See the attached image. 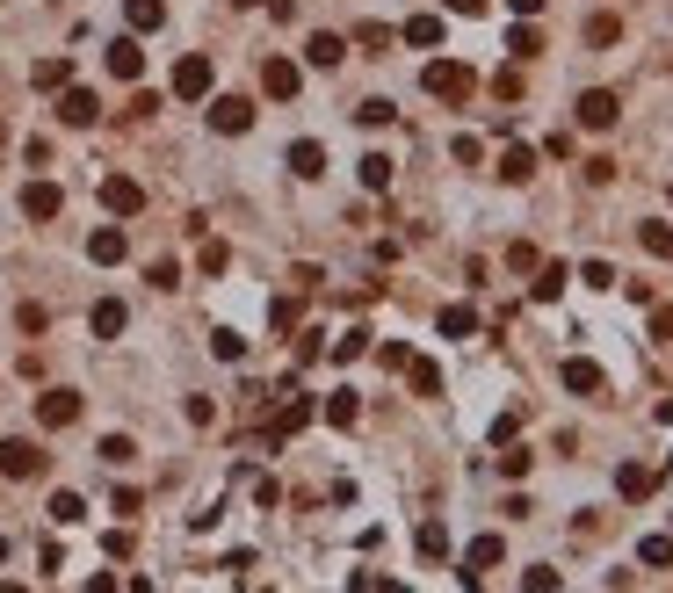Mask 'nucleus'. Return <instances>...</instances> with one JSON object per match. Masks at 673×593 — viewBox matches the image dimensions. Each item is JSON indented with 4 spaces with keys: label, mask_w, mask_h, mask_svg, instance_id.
Instances as JSON below:
<instances>
[{
    "label": "nucleus",
    "mask_w": 673,
    "mask_h": 593,
    "mask_svg": "<svg viewBox=\"0 0 673 593\" xmlns=\"http://www.w3.org/2000/svg\"><path fill=\"white\" fill-rule=\"evenodd\" d=\"M420 87H427V95H435V102H471V66H456V58H435V66H427L420 73Z\"/></svg>",
    "instance_id": "f257e3e1"
},
{
    "label": "nucleus",
    "mask_w": 673,
    "mask_h": 593,
    "mask_svg": "<svg viewBox=\"0 0 673 593\" xmlns=\"http://www.w3.org/2000/svg\"><path fill=\"white\" fill-rule=\"evenodd\" d=\"M44 449L37 442H29V434H8V442H0V478H8V485H22V478H37L44 471Z\"/></svg>",
    "instance_id": "f03ea898"
},
{
    "label": "nucleus",
    "mask_w": 673,
    "mask_h": 593,
    "mask_svg": "<svg viewBox=\"0 0 673 593\" xmlns=\"http://www.w3.org/2000/svg\"><path fill=\"white\" fill-rule=\"evenodd\" d=\"M58 123H73V131H87V123H102V102H95V87H58Z\"/></svg>",
    "instance_id": "7ed1b4c3"
},
{
    "label": "nucleus",
    "mask_w": 673,
    "mask_h": 593,
    "mask_svg": "<svg viewBox=\"0 0 673 593\" xmlns=\"http://www.w3.org/2000/svg\"><path fill=\"white\" fill-rule=\"evenodd\" d=\"M210 80H218V73H210V58L189 51V58L174 66V95H181V102H210Z\"/></svg>",
    "instance_id": "20e7f679"
},
{
    "label": "nucleus",
    "mask_w": 673,
    "mask_h": 593,
    "mask_svg": "<svg viewBox=\"0 0 673 593\" xmlns=\"http://www.w3.org/2000/svg\"><path fill=\"white\" fill-rule=\"evenodd\" d=\"M210 131H218V138L254 131V102H247V95H218V102H210Z\"/></svg>",
    "instance_id": "39448f33"
},
{
    "label": "nucleus",
    "mask_w": 673,
    "mask_h": 593,
    "mask_svg": "<svg viewBox=\"0 0 673 593\" xmlns=\"http://www.w3.org/2000/svg\"><path fill=\"white\" fill-rule=\"evenodd\" d=\"M102 210H109V217H138V210H145V189H138L131 174H109V181H102Z\"/></svg>",
    "instance_id": "423d86ee"
},
{
    "label": "nucleus",
    "mask_w": 673,
    "mask_h": 593,
    "mask_svg": "<svg viewBox=\"0 0 673 593\" xmlns=\"http://www.w3.org/2000/svg\"><path fill=\"white\" fill-rule=\"evenodd\" d=\"M58 210H66V189H58V181H29V189H22V217H29V225H44V217H58Z\"/></svg>",
    "instance_id": "0eeeda50"
},
{
    "label": "nucleus",
    "mask_w": 673,
    "mask_h": 593,
    "mask_svg": "<svg viewBox=\"0 0 673 593\" xmlns=\"http://www.w3.org/2000/svg\"><path fill=\"white\" fill-rule=\"evenodd\" d=\"M131 254V239H124V225H95V232H87V261H95V268H116V261H124Z\"/></svg>",
    "instance_id": "6e6552de"
},
{
    "label": "nucleus",
    "mask_w": 673,
    "mask_h": 593,
    "mask_svg": "<svg viewBox=\"0 0 673 593\" xmlns=\"http://www.w3.org/2000/svg\"><path fill=\"white\" fill-rule=\"evenodd\" d=\"M37 420H44V427H73V420H80V391L51 384V391L37 398Z\"/></svg>",
    "instance_id": "1a4fd4ad"
},
{
    "label": "nucleus",
    "mask_w": 673,
    "mask_h": 593,
    "mask_svg": "<svg viewBox=\"0 0 673 593\" xmlns=\"http://www.w3.org/2000/svg\"><path fill=\"white\" fill-rule=\"evenodd\" d=\"M348 58V37H333V29H312V37H304V66H319V73H333Z\"/></svg>",
    "instance_id": "9d476101"
},
{
    "label": "nucleus",
    "mask_w": 673,
    "mask_h": 593,
    "mask_svg": "<svg viewBox=\"0 0 673 593\" xmlns=\"http://www.w3.org/2000/svg\"><path fill=\"white\" fill-rule=\"evenodd\" d=\"M261 87L275 102H290L297 87H304V73H297V58H261Z\"/></svg>",
    "instance_id": "9b49d317"
},
{
    "label": "nucleus",
    "mask_w": 673,
    "mask_h": 593,
    "mask_svg": "<svg viewBox=\"0 0 673 593\" xmlns=\"http://www.w3.org/2000/svg\"><path fill=\"white\" fill-rule=\"evenodd\" d=\"M616 116H623V102L608 95V87H587V95H579V123H587V131H608Z\"/></svg>",
    "instance_id": "f8f14e48"
},
{
    "label": "nucleus",
    "mask_w": 673,
    "mask_h": 593,
    "mask_svg": "<svg viewBox=\"0 0 673 593\" xmlns=\"http://www.w3.org/2000/svg\"><path fill=\"white\" fill-rule=\"evenodd\" d=\"M558 384L565 391H579V398H594L608 377H601V362H587V355H572V362H558Z\"/></svg>",
    "instance_id": "ddd939ff"
},
{
    "label": "nucleus",
    "mask_w": 673,
    "mask_h": 593,
    "mask_svg": "<svg viewBox=\"0 0 673 593\" xmlns=\"http://www.w3.org/2000/svg\"><path fill=\"white\" fill-rule=\"evenodd\" d=\"M312 413H319L312 398H283V413H275V427H268V442H290V434H304V427H312Z\"/></svg>",
    "instance_id": "4468645a"
},
{
    "label": "nucleus",
    "mask_w": 673,
    "mask_h": 593,
    "mask_svg": "<svg viewBox=\"0 0 673 593\" xmlns=\"http://www.w3.org/2000/svg\"><path fill=\"white\" fill-rule=\"evenodd\" d=\"M616 492L637 507V499H652V492H659V471H652V463H623V471H616Z\"/></svg>",
    "instance_id": "2eb2a0df"
},
{
    "label": "nucleus",
    "mask_w": 673,
    "mask_h": 593,
    "mask_svg": "<svg viewBox=\"0 0 673 593\" xmlns=\"http://www.w3.org/2000/svg\"><path fill=\"white\" fill-rule=\"evenodd\" d=\"M500 181H507V189H529V181H536V152L529 145H507L500 152Z\"/></svg>",
    "instance_id": "dca6fc26"
},
{
    "label": "nucleus",
    "mask_w": 673,
    "mask_h": 593,
    "mask_svg": "<svg viewBox=\"0 0 673 593\" xmlns=\"http://www.w3.org/2000/svg\"><path fill=\"white\" fill-rule=\"evenodd\" d=\"M290 174H297V181H319V174H326V145H319V138H297V145H290Z\"/></svg>",
    "instance_id": "f3484780"
},
{
    "label": "nucleus",
    "mask_w": 673,
    "mask_h": 593,
    "mask_svg": "<svg viewBox=\"0 0 673 593\" xmlns=\"http://www.w3.org/2000/svg\"><path fill=\"white\" fill-rule=\"evenodd\" d=\"M124 22H131V37H152L167 22V0H124Z\"/></svg>",
    "instance_id": "a211bd4d"
},
{
    "label": "nucleus",
    "mask_w": 673,
    "mask_h": 593,
    "mask_svg": "<svg viewBox=\"0 0 673 593\" xmlns=\"http://www.w3.org/2000/svg\"><path fill=\"white\" fill-rule=\"evenodd\" d=\"M109 73H116V80H138V73H145L138 37H116V44H109Z\"/></svg>",
    "instance_id": "6ab92c4d"
},
{
    "label": "nucleus",
    "mask_w": 673,
    "mask_h": 593,
    "mask_svg": "<svg viewBox=\"0 0 673 593\" xmlns=\"http://www.w3.org/2000/svg\"><path fill=\"white\" fill-rule=\"evenodd\" d=\"M87 326H95V340H116V333L131 326V311H124V297H102V304H95V319H87Z\"/></svg>",
    "instance_id": "aec40b11"
},
{
    "label": "nucleus",
    "mask_w": 673,
    "mask_h": 593,
    "mask_svg": "<svg viewBox=\"0 0 673 593\" xmlns=\"http://www.w3.org/2000/svg\"><path fill=\"white\" fill-rule=\"evenodd\" d=\"M565 283H572V268H565V261H543V268H536V283H529V297H536V304H550Z\"/></svg>",
    "instance_id": "412c9836"
},
{
    "label": "nucleus",
    "mask_w": 673,
    "mask_h": 593,
    "mask_svg": "<svg viewBox=\"0 0 673 593\" xmlns=\"http://www.w3.org/2000/svg\"><path fill=\"white\" fill-rule=\"evenodd\" d=\"M478 333V311L471 304H442V340H471Z\"/></svg>",
    "instance_id": "4be33fe9"
},
{
    "label": "nucleus",
    "mask_w": 673,
    "mask_h": 593,
    "mask_svg": "<svg viewBox=\"0 0 673 593\" xmlns=\"http://www.w3.org/2000/svg\"><path fill=\"white\" fill-rule=\"evenodd\" d=\"M29 80H37L44 95H58V87L73 80V58H37V73H29Z\"/></svg>",
    "instance_id": "5701e85b"
},
{
    "label": "nucleus",
    "mask_w": 673,
    "mask_h": 593,
    "mask_svg": "<svg viewBox=\"0 0 673 593\" xmlns=\"http://www.w3.org/2000/svg\"><path fill=\"white\" fill-rule=\"evenodd\" d=\"M399 37H406V44H420V51H435V44H442V15H413V22L399 29Z\"/></svg>",
    "instance_id": "b1692460"
},
{
    "label": "nucleus",
    "mask_w": 673,
    "mask_h": 593,
    "mask_svg": "<svg viewBox=\"0 0 673 593\" xmlns=\"http://www.w3.org/2000/svg\"><path fill=\"white\" fill-rule=\"evenodd\" d=\"M51 521H58V528H80V521H87V499H80V492H51Z\"/></svg>",
    "instance_id": "393cba45"
},
{
    "label": "nucleus",
    "mask_w": 673,
    "mask_h": 593,
    "mask_svg": "<svg viewBox=\"0 0 673 593\" xmlns=\"http://www.w3.org/2000/svg\"><path fill=\"white\" fill-rule=\"evenodd\" d=\"M500 557H507V543H500V536H478V543L464 550V565H471V572H493Z\"/></svg>",
    "instance_id": "a878e982"
},
{
    "label": "nucleus",
    "mask_w": 673,
    "mask_h": 593,
    "mask_svg": "<svg viewBox=\"0 0 673 593\" xmlns=\"http://www.w3.org/2000/svg\"><path fill=\"white\" fill-rule=\"evenodd\" d=\"M355 174H362V189H391V160H384V152H362Z\"/></svg>",
    "instance_id": "bb28decb"
},
{
    "label": "nucleus",
    "mask_w": 673,
    "mask_h": 593,
    "mask_svg": "<svg viewBox=\"0 0 673 593\" xmlns=\"http://www.w3.org/2000/svg\"><path fill=\"white\" fill-rule=\"evenodd\" d=\"M406 377H413L420 398H442V369H435V362H420V355H413V362H406Z\"/></svg>",
    "instance_id": "cd10ccee"
},
{
    "label": "nucleus",
    "mask_w": 673,
    "mask_h": 593,
    "mask_svg": "<svg viewBox=\"0 0 673 593\" xmlns=\"http://www.w3.org/2000/svg\"><path fill=\"white\" fill-rule=\"evenodd\" d=\"M326 420H333V427H355V420H362L355 391H326Z\"/></svg>",
    "instance_id": "c85d7f7f"
},
{
    "label": "nucleus",
    "mask_w": 673,
    "mask_h": 593,
    "mask_svg": "<svg viewBox=\"0 0 673 593\" xmlns=\"http://www.w3.org/2000/svg\"><path fill=\"white\" fill-rule=\"evenodd\" d=\"M637 246H645L652 261H673V232L666 225H637Z\"/></svg>",
    "instance_id": "c756f323"
},
{
    "label": "nucleus",
    "mask_w": 673,
    "mask_h": 593,
    "mask_svg": "<svg viewBox=\"0 0 673 593\" xmlns=\"http://www.w3.org/2000/svg\"><path fill=\"white\" fill-rule=\"evenodd\" d=\"M355 44H362V51H377V58H384V51H391V44H399V29H384V22H362V29H355Z\"/></svg>",
    "instance_id": "7c9ffc66"
},
{
    "label": "nucleus",
    "mask_w": 673,
    "mask_h": 593,
    "mask_svg": "<svg viewBox=\"0 0 673 593\" xmlns=\"http://www.w3.org/2000/svg\"><path fill=\"white\" fill-rule=\"evenodd\" d=\"M210 355H218V362H247V340H239L232 326H218V333H210Z\"/></svg>",
    "instance_id": "2f4dec72"
},
{
    "label": "nucleus",
    "mask_w": 673,
    "mask_h": 593,
    "mask_svg": "<svg viewBox=\"0 0 673 593\" xmlns=\"http://www.w3.org/2000/svg\"><path fill=\"white\" fill-rule=\"evenodd\" d=\"M507 51H514V58H536V51H543L536 22H514V29H507Z\"/></svg>",
    "instance_id": "473e14b6"
},
{
    "label": "nucleus",
    "mask_w": 673,
    "mask_h": 593,
    "mask_svg": "<svg viewBox=\"0 0 673 593\" xmlns=\"http://www.w3.org/2000/svg\"><path fill=\"white\" fill-rule=\"evenodd\" d=\"M391 116H399V109H391L384 95H377V102H355V123H362V131H384Z\"/></svg>",
    "instance_id": "72a5a7b5"
},
{
    "label": "nucleus",
    "mask_w": 673,
    "mask_h": 593,
    "mask_svg": "<svg viewBox=\"0 0 673 593\" xmlns=\"http://www.w3.org/2000/svg\"><path fill=\"white\" fill-rule=\"evenodd\" d=\"M362 355H370V333H341V340H333V362H362Z\"/></svg>",
    "instance_id": "f704fd0d"
},
{
    "label": "nucleus",
    "mask_w": 673,
    "mask_h": 593,
    "mask_svg": "<svg viewBox=\"0 0 673 593\" xmlns=\"http://www.w3.org/2000/svg\"><path fill=\"white\" fill-rule=\"evenodd\" d=\"M507 268H514V275H536V268H543V254H536L529 239H514V246H507Z\"/></svg>",
    "instance_id": "c9c22d12"
},
{
    "label": "nucleus",
    "mask_w": 673,
    "mask_h": 593,
    "mask_svg": "<svg viewBox=\"0 0 673 593\" xmlns=\"http://www.w3.org/2000/svg\"><path fill=\"white\" fill-rule=\"evenodd\" d=\"M579 283H587V290H616V283H623V275H616V268H608V261H587V268H579Z\"/></svg>",
    "instance_id": "e433bc0d"
},
{
    "label": "nucleus",
    "mask_w": 673,
    "mask_h": 593,
    "mask_svg": "<svg viewBox=\"0 0 673 593\" xmlns=\"http://www.w3.org/2000/svg\"><path fill=\"white\" fill-rule=\"evenodd\" d=\"M225 261H232V254H225V239H203V254H196V268H203V275H225Z\"/></svg>",
    "instance_id": "4c0bfd02"
},
{
    "label": "nucleus",
    "mask_w": 673,
    "mask_h": 593,
    "mask_svg": "<svg viewBox=\"0 0 673 593\" xmlns=\"http://www.w3.org/2000/svg\"><path fill=\"white\" fill-rule=\"evenodd\" d=\"M102 463H131L138 449H131V434H102V449H95Z\"/></svg>",
    "instance_id": "58836bf2"
},
{
    "label": "nucleus",
    "mask_w": 673,
    "mask_h": 593,
    "mask_svg": "<svg viewBox=\"0 0 673 593\" xmlns=\"http://www.w3.org/2000/svg\"><path fill=\"white\" fill-rule=\"evenodd\" d=\"M637 557H645V565H673V536H645Z\"/></svg>",
    "instance_id": "ea45409f"
},
{
    "label": "nucleus",
    "mask_w": 673,
    "mask_h": 593,
    "mask_svg": "<svg viewBox=\"0 0 673 593\" xmlns=\"http://www.w3.org/2000/svg\"><path fill=\"white\" fill-rule=\"evenodd\" d=\"M268 326L290 333V326H297V297H275V304H268Z\"/></svg>",
    "instance_id": "a19ab883"
},
{
    "label": "nucleus",
    "mask_w": 673,
    "mask_h": 593,
    "mask_svg": "<svg viewBox=\"0 0 673 593\" xmlns=\"http://www.w3.org/2000/svg\"><path fill=\"white\" fill-rule=\"evenodd\" d=\"M529 463H536L529 449H500V478H529Z\"/></svg>",
    "instance_id": "79ce46f5"
},
{
    "label": "nucleus",
    "mask_w": 673,
    "mask_h": 593,
    "mask_svg": "<svg viewBox=\"0 0 673 593\" xmlns=\"http://www.w3.org/2000/svg\"><path fill=\"white\" fill-rule=\"evenodd\" d=\"M522 593H558V572H550V565H529V579H522Z\"/></svg>",
    "instance_id": "37998d69"
},
{
    "label": "nucleus",
    "mask_w": 673,
    "mask_h": 593,
    "mask_svg": "<svg viewBox=\"0 0 673 593\" xmlns=\"http://www.w3.org/2000/svg\"><path fill=\"white\" fill-rule=\"evenodd\" d=\"M493 95H500V102H522V73H514V66L493 73Z\"/></svg>",
    "instance_id": "c03bdc74"
},
{
    "label": "nucleus",
    "mask_w": 673,
    "mask_h": 593,
    "mask_svg": "<svg viewBox=\"0 0 673 593\" xmlns=\"http://www.w3.org/2000/svg\"><path fill=\"white\" fill-rule=\"evenodd\" d=\"M420 550H427V557H449V536H442V521H427V528H420Z\"/></svg>",
    "instance_id": "a18cd8bd"
},
{
    "label": "nucleus",
    "mask_w": 673,
    "mask_h": 593,
    "mask_svg": "<svg viewBox=\"0 0 673 593\" xmlns=\"http://www.w3.org/2000/svg\"><path fill=\"white\" fill-rule=\"evenodd\" d=\"M377 362H384V369H406V362H413V348H406V340H384Z\"/></svg>",
    "instance_id": "49530a36"
},
{
    "label": "nucleus",
    "mask_w": 673,
    "mask_h": 593,
    "mask_svg": "<svg viewBox=\"0 0 673 593\" xmlns=\"http://www.w3.org/2000/svg\"><path fill=\"white\" fill-rule=\"evenodd\" d=\"M587 181H594V189H608V181H616V160H608V152H594V160H587Z\"/></svg>",
    "instance_id": "de8ad7c7"
},
{
    "label": "nucleus",
    "mask_w": 673,
    "mask_h": 593,
    "mask_svg": "<svg viewBox=\"0 0 673 593\" xmlns=\"http://www.w3.org/2000/svg\"><path fill=\"white\" fill-rule=\"evenodd\" d=\"M587 44H616V15H594L587 22Z\"/></svg>",
    "instance_id": "09e8293b"
},
{
    "label": "nucleus",
    "mask_w": 673,
    "mask_h": 593,
    "mask_svg": "<svg viewBox=\"0 0 673 593\" xmlns=\"http://www.w3.org/2000/svg\"><path fill=\"white\" fill-rule=\"evenodd\" d=\"M652 340H673V311H666V304L652 311Z\"/></svg>",
    "instance_id": "8fccbe9b"
},
{
    "label": "nucleus",
    "mask_w": 673,
    "mask_h": 593,
    "mask_svg": "<svg viewBox=\"0 0 673 593\" xmlns=\"http://www.w3.org/2000/svg\"><path fill=\"white\" fill-rule=\"evenodd\" d=\"M449 15H485V0H442Z\"/></svg>",
    "instance_id": "3c124183"
},
{
    "label": "nucleus",
    "mask_w": 673,
    "mask_h": 593,
    "mask_svg": "<svg viewBox=\"0 0 673 593\" xmlns=\"http://www.w3.org/2000/svg\"><path fill=\"white\" fill-rule=\"evenodd\" d=\"M507 8L522 15V22H536V15H543V0H507Z\"/></svg>",
    "instance_id": "603ef678"
},
{
    "label": "nucleus",
    "mask_w": 673,
    "mask_h": 593,
    "mask_svg": "<svg viewBox=\"0 0 673 593\" xmlns=\"http://www.w3.org/2000/svg\"><path fill=\"white\" fill-rule=\"evenodd\" d=\"M0 593H29V586H15V579H0Z\"/></svg>",
    "instance_id": "864d4df0"
},
{
    "label": "nucleus",
    "mask_w": 673,
    "mask_h": 593,
    "mask_svg": "<svg viewBox=\"0 0 673 593\" xmlns=\"http://www.w3.org/2000/svg\"><path fill=\"white\" fill-rule=\"evenodd\" d=\"M0 565H8V536H0Z\"/></svg>",
    "instance_id": "5fc2aeb1"
},
{
    "label": "nucleus",
    "mask_w": 673,
    "mask_h": 593,
    "mask_svg": "<svg viewBox=\"0 0 673 593\" xmlns=\"http://www.w3.org/2000/svg\"><path fill=\"white\" fill-rule=\"evenodd\" d=\"M232 8H261V0H232Z\"/></svg>",
    "instance_id": "6e6d98bb"
}]
</instances>
